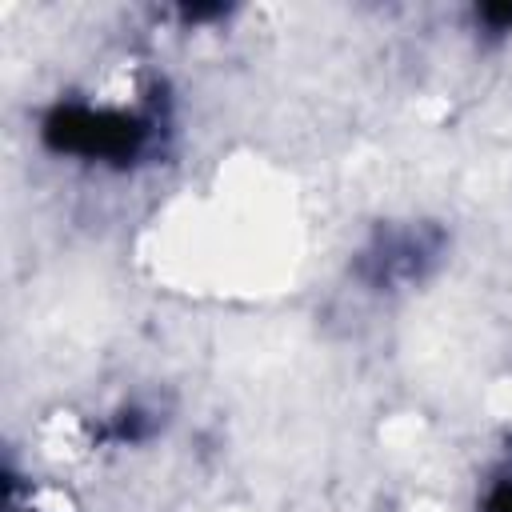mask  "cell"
Segmentation results:
<instances>
[{
  "instance_id": "3",
  "label": "cell",
  "mask_w": 512,
  "mask_h": 512,
  "mask_svg": "<svg viewBox=\"0 0 512 512\" xmlns=\"http://www.w3.org/2000/svg\"><path fill=\"white\" fill-rule=\"evenodd\" d=\"M484 512H512V480H504L500 488H492V492H488Z\"/></svg>"
},
{
  "instance_id": "2",
  "label": "cell",
  "mask_w": 512,
  "mask_h": 512,
  "mask_svg": "<svg viewBox=\"0 0 512 512\" xmlns=\"http://www.w3.org/2000/svg\"><path fill=\"white\" fill-rule=\"evenodd\" d=\"M444 248V232L432 224H400V228H380L356 256V276L368 288H404L416 284Z\"/></svg>"
},
{
  "instance_id": "1",
  "label": "cell",
  "mask_w": 512,
  "mask_h": 512,
  "mask_svg": "<svg viewBox=\"0 0 512 512\" xmlns=\"http://www.w3.org/2000/svg\"><path fill=\"white\" fill-rule=\"evenodd\" d=\"M44 140L56 152L72 156H96V160H128L144 148L148 124L128 112H108V108H56L44 124Z\"/></svg>"
}]
</instances>
